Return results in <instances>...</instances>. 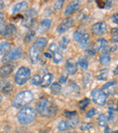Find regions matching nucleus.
Returning a JSON list of instances; mask_svg holds the SVG:
<instances>
[{
  "mask_svg": "<svg viewBox=\"0 0 118 133\" xmlns=\"http://www.w3.org/2000/svg\"><path fill=\"white\" fill-rule=\"evenodd\" d=\"M36 112L42 117H53L57 114V107L48 98H42L36 102Z\"/></svg>",
  "mask_w": 118,
  "mask_h": 133,
  "instance_id": "obj_1",
  "label": "nucleus"
},
{
  "mask_svg": "<svg viewBox=\"0 0 118 133\" xmlns=\"http://www.w3.org/2000/svg\"><path fill=\"white\" fill-rule=\"evenodd\" d=\"M47 44V39L46 37H38L35 39L29 49V59L33 64L37 63L42 52L44 51L45 47Z\"/></svg>",
  "mask_w": 118,
  "mask_h": 133,
  "instance_id": "obj_2",
  "label": "nucleus"
},
{
  "mask_svg": "<svg viewBox=\"0 0 118 133\" xmlns=\"http://www.w3.org/2000/svg\"><path fill=\"white\" fill-rule=\"evenodd\" d=\"M35 117H36V110H35V109L29 106L22 108L16 115L18 122L22 125L31 124L35 119Z\"/></svg>",
  "mask_w": 118,
  "mask_h": 133,
  "instance_id": "obj_3",
  "label": "nucleus"
},
{
  "mask_svg": "<svg viewBox=\"0 0 118 133\" xmlns=\"http://www.w3.org/2000/svg\"><path fill=\"white\" fill-rule=\"evenodd\" d=\"M34 100V94L31 91H23L15 96L12 102L14 108H24Z\"/></svg>",
  "mask_w": 118,
  "mask_h": 133,
  "instance_id": "obj_4",
  "label": "nucleus"
},
{
  "mask_svg": "<svg viewBox=\"0 0 118 133\" xmlns=\"http://www.w3.org/2000/svg\"><path fill=\"white\" fill-rule=\"evenodd\" d=\"M30 78H31V71H30V69L28 67L21 66L16 71L14 77V81L16 83V85L22 86L27 83Z\"/></svg>",
  "mask_w": 118,
  "mask_h": 133,
  "instance_id": "obj_5",
  "label": "nucleus"
},
{
  "mask_svg": "<svg viewBox=\"0 0 118 133\" xmlns=\"http://www.w3.org/2000/svg\"><path fill=\"white\" fill-rule=\"evenodd\" d=\"M23 55V51H22L21 47L19 46H16L13 49H11L7 54L2 57V63H8L11 61H16V60L20 59Z\"/></svg>",
  "mask_w": 118,
  "mask_h": 133,
  "instance_id": "obj_6",
  "label": "nucleus"
},
{
  "mask_svg": "<svg viewBox=\"0 0 118 133\" xmlns=\"http://www.w3.org/2000/svg\"><path fill=\"white\" fill-rule=\"evenodd\" d=\"M17 33V28L14 24H0V35L5 38H13Z\"/></svg>",
  "mask_w": 118,
  "mask_h": 133,
  "instance_id": "obj_7",
  "label": "nucleus"
},
{
  "mask_svg": "<svg viewBox=\"0 0 118 133\" xmlns=\"http://www.w3.org/2000/svg\"><path fill=\"white\" fill-rule=\"evenodd\" d=\"M107 95L102 91V90L95 89L92 91V99H93L94 102L96 105L99 106H104L105 105L106 101H107Z\"/></svg>",
  "mask_w": 118,
  "mask_h": 133,
  "instance_id": "obj_8",
  "label": "nucleus"
},
{
  "mask_svg": "<svg viewBox=\"0 0 118 133\" xmlns=\"http://www.w3.org/2000/svg\"><path fill=\"white\" fill-rule=\"evenodd\" d=\"M74 23V17H72V16H68V17L65 18V19L61 22V24L57 26V32L58 34L65 33V32L68 31V30L73 26Z\"/></svg>",
  "mask_w": 118,
  "mask_h": 133,
  "instance_id": "obj_9",
  "label": "nucleus"
},
{
  "mask_svg": "<svg viewBox=\"0 0 118 133\" xmlns=\"http://www.w3.org/2000/svg\"><path fill=\"white\" fill-rule=\"evenodd\" d=\"M13 71H14V64L10 63H5L0 67V78L5 79V78L9 77V75H11Z\"/></svg>",
  "mask_w": 118,
  "mask_h": 133,
  "instance_id": "obj_10",
  "label": "nucleus"
},
{
  "mask_svg": "<svg viewBox=\"0 0 118 133\" xmlns=\"http://www.w3.org/2000/svg\"><path fill=\"white\" fill-rule=\"evenodd\" d=\"M106 30H107V25L104 22H98L92 26V32L95 35H103L106 33Z\"/></svg>",
  "mask_w": 118,
  "mask_h": 133,
  "instance_id": "obj_11",
  "label": "nucleus"
},
{
  "mask_svg": "<svg viewBox=\"0 0 118 133\" xmlns=\"http://www.w3.org/2000/svg\"><path fill=\"white\" fill-rule=\"evenodd\" d=\"M81 1H71L70 3L67 5L66 8L65 10V16H69V15L73 14L76 11H77L81 6Z\"/></svg>",
  "mask_w": 118,
  "mask_h": 133,
  "instance_id": "obj_12",
  "label": "nucleus"
},
{
  "mask_svg": "<svg viewBox=\"0 0 118 133\" xmlns=\"http://www.w3.org/2000/svg\"><path fill=\"white\" fill-rule=\"evenodd\" d=\"M14 87H13L12 83L10 82H7V81H4V82H0V91H2V93L5 95H10L12 93Z\"/></svg>",
  "mask_w": 118,
  "mask_h": 133,
  "instance_id": "obj_13",
  "label": "nucleus"
},
{
  "mask_svg": "<svg viewBox=\"0 0 118 133\" xmlns=\"http://www.w3.org/2000/svg\"><path fill=\"white\" fill-rule=\"evenodd\" d=\"M51 20L50 19H44L39 23L38 28H37V31L40 34H44L46 32H47L49 30V28L51 27Z\"/></svg>",
  "mask_w": 118,
  "mask_h": 133,
  "instance_id": "obj_14",
  "label": "nucleus"
},
{
  "mask_svg": "<svg viewBox=\"0 0 118 133\" xmlns=\"http://www.w3.org/2000/svg\"><path fill=\"white\" fill-rule=\"evenodd\" d=\"M107 46H108L107 41L104 38H100L97 40V42L95 43V44L94 45L93 50L96 53V52H98V51H104Z\"/></svg>",
  "mask_w": 118,
  "mask_h": 133,
  "instance_id": "obj_15",
  "label": "nucleus"
},
{
  "mask_svg": "<svg viewBox=\"0 0 118 133\" xmlns=\"http://www.w3.org/2000/svg\"><path fill=\"white\" fill-rule=\"evenodd\" d=\"M65 70L71 75H74V74H76L77 72V63H74V62H72L71 60L66 62L65 63Z\"/></svg>",
  "mask_w": 118,
  "mask_h": 133,
  "instance_id": "obj_16",
  "label": "nucleus"
},
{
  "mask_svg": "<svg viewBox=\"0 0 118 133\" xmlns=\"http://www.w3.org/2000/svg\"><path fill=\"white\" fill-rule=\"evenodd\" d=\"M54 79V75L52 74H46L44 77L42 78V82H41V87L46 88L52 83Z\"/></svg>",
  "mask_w": 118,
  "mask_h": 133,
  "instance_id": "obj_17",
  "label": "nucleus"
},
{
  "mask_svg": "<svg viewBox=\"0 0 118 133\" xmlns=\"http://www.w3.org/2000/svg\"><path fill=\"white\" fill-rule=\"evenodd\" d=\"M27 2H19V3L16 4L12 8V13L13 14H17V13L21 12V11L27 9Z\"/></svg>",
  "mask_w": 118,
  "mask_h": 133,
  "instance_id": "obj_18",
  "label": "nucleus"
},
{
  "mask_svg": "<svg viewBox=\"0 0 118 133\" xmlns=\"http://www.w3.org/2000/svg\"><path fill=\"white\" fill-rule=\"evenodd\" d=\"M10 47H11V44L8 42H1L0 43V55H5L10 51Z\"/></svg>",
  "mask_w": 118,
  "mask_h": 133,
  "instance_id": "obj_19",
  "label": "nucleus"
},
{
  "mask_svg": "<svg viewBox=\"0 0 118 133\" xmlns=\"http://www.w3.org/2000/svg\"><path fill=\"white\" fill-rule=\"evenodd\" d=\"M89 43H90V35L88 33H85V35H83V37L81 38V40H80L77 44L80 48H85L88 46Z\"/></svg>",
  "mask_w": 118,
  "mask_h": 133,
  "instance_id": "obj_20",
  "label": "nucleus"
},
{
  "mask_svg": "<svg viewBox=\"0 0 118 133\" xmlns=\"http://www.w3.org/2000/svg\"><path fill=\"white\" fill-rule=\"evenodd\" d=\"M85 33H86V31L85 30V28L80 27V28H78V29H76L74 33V35H73V36H74V40L76 41V43H78L81 40V38L83 37V35H85Z\"/></svg>",
  "mask_w": 118,
  "mask_h": 133,
  "instance_id": "obj_21",
  "label": "nucleus"
},
{
  "mask_svg": "<svg viewBox=\"0 0 118 133\" xmlns=\"http://www.w3.org/2000/svg\"><path fill=\"white\" fill-rule=\"evenodd\" d=\"M99 61H100L101 64L108 65L110 63V62H111V56L108 54H103L99 58Z\"/></svg>",
  "mask_w": 118,
  "mask_h": 133,
  "instance_id": "obj_22",
  "label": "nucleus"
},
{
  "mask_svg": "<svg viewBox=\"0 0 118 133\" xmlns=\"http://www.w3.org/2000/svg\"><path fill=\"white\" fill-rule=\"evenodd\" d=\"M68 123H69V126H70V128H76V127H77L78 123H79V118H78L77 115L76 116H73V117H70L68 118Z\"/></svg>",
  "mask_w": 118,
  "mask_h": 133,
  "instance_id": "obj_23",
  "label": "nucleus"
},
{
  "mask_svg": "<svg viewBox=\"0 0 118 133\" xmlns=\"http://www.w3.org/2000/svg\"><path fill=\"white\" fill-rule=\"evenodd\" d=\"M57 129L60 131H65L68 129H70V126H69V123L67 121H61L57 125Z\"/></svg>",
  "mask_w": 118,
  "mask_h": 133,
  "instance_id": "obj_24",
  "label": "nucleus"
},
{
  "mask_svg": "<svg viewBox=\"0 0 118 133\" xmlns=\"http://www.w3.org/2000/svg\"><path fill=\"white\" fill-rule=\"evenodd\" d=\"M61 85L58 82H54L51 85V92L53 93L54 95H57L61 92Z\"/></svg>",
  "mask_w": 118,
  "mask_h": 133,
  "instance_id": "obj_25",
  "label": "nucleus"
},
{
  "mask_svg": "<svg viewBox=\"0 0 118 133\" xmlns=\"http://www.w3.org/2000/svg\"><path fill=\"white\" fill-rule=\"evenodd\" d=\"M97 122H98L99 126L100 127H105L106 122H107V117H106L104 114H100L98 116V119H97Z\"/></svg>",
  "mask_w": 118,
  "mask_h": 133,
  "instance_id": "obj_26",
  "label": "nucleus"
},
{
  "mask_svg": "<svg viewBox=\"0 0 118 133\" xmlns=\"http://www.w3.org/2000/svg\"><path fill=\"white\" fill-rule=\"evenodd\" d=\"M31 82L33 83V85L35 86H41V82H42V78L39 74H35V75L32 77Z\"/></svg>",
  "mask_w": 118,
  "mask_h": 133,
  "instance_id": "obj_27",
  "label": "nucleus"
},
{
  "mask_svg": "<svg viewBox=\"0 0 118 133\" xmlns=\"http://www.w3.org/2000/svg\"><path fill=\"white\" fill-rule=\"evenodd\" d=\"M52 58H53V62L55 63H60L62 62V60H63V55L60 53V51H58V52H57V53L53 54Z\"/></svg>",
  "mask_w": 118,
  "mask_h": 133,
  "instance_id": "obj_28",
  "label": "nucleus"
},
{
  "mask_svg": "<svg viewBox=\"0 0 118 133\" xmlns=\"http://www.w3.org/2000/svg\"><path fill=\"white\" fill-rule=\"evenodd\" d=\"M93 128V124L89 122H83L81 125H80L79 129L81 131H88L89 130Z\"/></svg>",
  "mask_w": 118,
  "mask_h": 133,
  "instance_id": "obj_29",
  "label": "nucleus"
},
{
  "mask_svg": "<svg viewBox=\"0 0 118 133\" xmlns=\"http://www.w3.org/2000/svg\"><path fill=\"white\" fill-rule=\"evenodd\" d=\"M68 44H69V38L67 36L62 37L59 42V45L62 49H65V48L67 47V45H68Z\"/></svg>",
  "mask_w": 118,
  "mask_h": 133,
  "instance_id": "obj_30",
  "label": "nucleus"
},
{
  "mask_svg": "<svg viewBox=\"0 0 118 133\" xmlns=\"http://www.w3.org/2000/svg\"><path fill=\"white\" fill-rule=\"evenodd\" d=\"M77 65L84 71H86L87 68H88V63H87V61L85 59H80L77 63Z\"/></svg>",
  "mask_w": 118,
  "mask_h": 133,
  "instance_id": "obj_31",
  "label": "nucleus"
},
{
  "mask_svg": "<svg viewBox=\"0 0 118 133\" xmlns=\"http://www.w3.org/2000/svg\"><path fill=\"white\" fill-rule=\"evenodd\" d=\"M107 74H108V70L104 69V70H102L98 74V75H97V80H99V81L106 80V78H107Z\"/></svg>",
  "mask_w": 118,
  "mask_h": 133,
  "instance_id": "obj_32",
  "label": "nucleus"
},
{
  "mask_svg": "<svg viewBox=\"0 0 118 133\" xmlns=\"http://www.w3.org/2000/svg\"><path fill=\"white\" fill-rule=\"evenodd\" d=\"M89 103H90V99L89 98L83 99V100L80 101V102H79V107H80V109H81L82 110H85V108H86V107L89 105Z\"/></svg>",
  "mask_w": 118,
  "mask_h": 133,
  "instance_id": "obj_33",
  "label": "nucleus"
},
{
  "mask_svg": "<svg viewBox=\"0 0 118 133\" xmlns=\"http://www.w3.org/2000/svg\"><path fill=\"white\" fill-rule=\"evenodd\" d=\"M64 4H65V1H63V0H57V1H55V3H54V9H55V11L61 10Z\"/></svg>",
  "mask_w": 118,
  "mask_h": 133,
  "instance_id": "obj_34",
  "label": "nucleus"
},
{
  "mask_svg": "<svg viewBox=\"0 0 118 133\" xmlns=\"http://www.w3.org/2000/svg\"><path fill=\"white\" fill-rule=\"evenodd\" d=\"M83 81L84 83H85V86H88L90 84V82H91V74H88V72H85L83 76Z\"/></svg>",
  "mask_w": 118,
  "mask_h": 133,
  "instance_id": "obj_35",
  "label": "nucleus"
},
{
  "mask_svg": "<svg viewBox=\"0 0 118 133\" xmlns=\"http://www.w3.org/2000/svg\"><path fill=\"white\" fill-rule=\"evenodd\" d=\"M48 49H49V52L51 53L52 54H55V53H57V52H58L59 51V47L57 46V44H51L49 45V47H48Z\"/></svg>",
  "mask_w": 118,
  "mask_h": 133,
  "instance_id": "obj_36",
  "label": "nucleus"
},
{
  "mask_svg": "<svg viewBox=\"0 0 118 133\" xmlns=\"http://www.w3.org/2000/svg\"><path fill=\"white\" fill-rule=\"evenodd\" d=\"M96 113H97V110H95V109H94V108L90 109L88 111L85 113V117H86V118H92V117H94V116H95Z\"/></svg>",
  "mask_w": 118,
  "mask_h": 133,
  "instance_id": "obj_37",
  "label": "nucleus"
},
{
  "mask_svg": "<svg viewBox=\"0 0 118 133\" xmlns=\"http://www.w3.org/2000/svg\"><path fill=\"white\" fill-rule=\"evenodd\" d=\"M35 33L34 31H32V32H30V33L27 34V35L26 36V42L27 43H29L30 41L32 40V39L35 37Z\"/></svg>",
  "mask_w": 118,
  "mask_h": 133,
  "instance_id": "obj_38",
  "label": "nucleus"
},
{
  "mask_svg": "<svg viewBox=\"0 0 118 133\" xmlns=\"http://www.w3.org/2000/svg\"><path fill=\"white\" fill-rule=\"evenodd\" d=\"M96 4L100 8H105L106 5V1H104V0H97Z\"/></svg>",
  "mask_w": 118,
  "mask_h": 133,
  "instance_id": "obj_39",
  "label": "nucleus"
},
{
  "mask_svg": "<svg viewBox=\"0 0 118 133\" xmlns=\"http://www.w3.org/2000/svg\"><path fill=\"white\" fill-rule=\"evenodd\" d=\"M65 115L66 116L67 119H68V118L73 117V116H76V115H77V114H76V111H68V110H65Z\"/></svg>",
  "mask_w": 118,
  "mask_h": 133,
  "instance_id": "obj_40",
  "label": "nucleus"
},
{
  "mask_svg": "<svg viewBox=\"0 0 118 133\" xmlns=\"http://www.w3.org/2000/svg\"><path fill=\"white\" fill-rule=\"evenodd\" d=\"M112 21H113L114 24L118 25V13L113 15V16H112Z\"/></svg>",
  "mask_w": 118,
  "mask_h": 133,
  "instance_id": "obj_41",
  "label": "nucleus"
},
{
  "mask_svg": "<svg viewBox=\"0 0 118 133\" xmlns=\"http://www.w3.org/2000/svg\"><path fill=\"white\" fill-rule=\"evenodd\" d=\"M85 54H87V55H90V56H94L95 54V52L93 50V48H90V49L85 50Z\"/></svg>",
  "mask_w": 118,
  "mask_h": 133,
  "instance_id": "obj_42",
  "label": "nucleus"
},
{
  "mask_svg": "<svg viewBox=\"0 0 118 133\" xmlns=\"http://www.w3.org/2000/svg\"><path fill=\"white\" fill-rule=\"evenodd\" d=\"M59 81H60V82H61V83H65V82H66V81H67V77L65 75H62L61 77H60Z\"/></svg>",
  "mask_w": 118,
  "mask_h": 133,
  "instance_id": "obj_43",
  "label": "nucleus"
},
{
  "mask_svg": "<svg viewBox=\"0 0 118 133\" xmlns=\"http://www.w3.org/2000/svg\"><path fill=\"white\" fill-rule=\"evenodd\" d=\"M111 34L113 35V36H115V35H118V28H112Z\"/></svg>",
  "mask_w": 118,
  "mask_h": 133,
  "instance_id": "obj_44",
  "label": "nucleus"
},
{
  "mask_svg": "<svg viewBox=\"0 0 118 133\" xmlns=\"http://www.w3.org/2000/svg\"><path fill=\"white\" fill-rule=\"evenodd\" d=\"M112 5H113V2L110 1V0H106V5H105V8H106V9H109L110 7H112Z\"/></svg>",
  "mask_w": 118,
  "mask_h": 133,
  "instance_id": "obj_45",
  "label": "nucleus"
},
{
  "mask_svg": "<svg viewBox=\"0 0 118 133\" xmlns=\"http://www.w3.org/2000/svg\"><path fill=\"white\" fill-rule=\"evenodd\" d=\"M5 18V15L4 14V13L0 12V24H3Z\"/></svg>",
  "mask_w": 118,
  "mask_h": 133,
  "instance_id": "obj_46",
  "label": "nucleus"
},
{
  "mask_svg": "<svg viewBox=\"0 0 118 133\" xmlns=\"http://www.w3.org/2000/svg\"><path fill=\"white\" fill-rule=\"evenodd\" d=\"M111 42L112 43H118V35H115V36L112 37Z\"/></svg>",
  "mask_w": 118,
  "mask_h": 133,
  "instance_id": "obj_47",
  "label": "nucleus"
},
{
  "mask_svg": "<svg viewBox=\"0 0 118 133\" xmlns=\"http://www.w3.org/2000/svg\"><path fill=\"white\" fill-rule=\"evenodd\" d=\"M104 133H111V130H110V129L108 126L104 127Z\"/></svg>",
  "mask_w": 118,
  "mask_h": 133,
  "instance_id": "obj_48",
  "label": "nucleus"
},
{
  "mask_svg": "<svg viewBox=\"0 0 118 133\" xmlns=\"http://www.w3.org/2000/svg\"><path fill=\"white\" fill-rule=\"evenodd\" d=\"M5 2H3V1H0V10H2V9L5 7Z\"/></svg>",
  "mask_w": 118,
  "mask_h": 133,
  "instance_id": "obj_49",
  "label": "nucleus"
},
{
  "mask_svg": "<svg viewBox=\"0 0 118 133\" xmlns=\"http://www.w3.org/2000/svg\"><path fill=\"white\" fill-rule=\"evenodd\" d=\"M114 74H115V75H118V65H117L116 68H115V72H114Z\"/></svg>",
  "mask_w": 118,
  "mask_h": 133,
  "instance_id": "obj_50",
  "label": "nucleus"
},
{
  "mask_svg": "<svg viewBox=\"0 0 118 133\" xmlns=\"http://www.w3.org/2000/svg\"><path fill=\"white\" fill-rule=\"evenodd\" d=\"M44 55H45V57H48V58H51L52 56L50 55L49 54H47V53H46V54H44Z\"/></svg>",
  "mask_w": 118,
  "mask_h": 133,
  "instance_id": "obj_51",
  "label": "nucleus"
},
{
  "mask_svg": "<svg viewBox=\"0 0 118 133\" xmlns=\"http://www.w3.org/2000/svg\"><path fill=\"white\" fill-rule=\"evenodd\" d=\"M2 102V95H1V93H0V102Z\"/></svg>",
  "mask_w": 118,
  "mask_h": 133,
  "instance_id": "obj_52",
  "label": "nucleus"
},
{
  "mask_svg": "<svg viewBox=\"0 0 118 133\" xmlns=\"http://www.w3.org/2000/svg\"><path fill=\"white\" fill-rule=\"evenodd\" d=\"M112 133H118V130H115V131L112 132Z\"/></svg>",
  "mask_w": 118,
  "mask_h": 133,
  "instance_id": "obj_53",
  "label": "nucleus"
},
{
  "mask_svg": "<svg viewBox=\"0 0 118 133\" xmlns=\"http://www.w3.org/2000/svg\"><path fill=\"white\" fill-rule=\"evenodd\" d=\"M64 133H76V132H64Z\"/></svg>",
  "mask_w": 118,
  "mask_h": 133,
  "instance_id": "obj_54",
  "label": "nucleus"
}]
</instances>
